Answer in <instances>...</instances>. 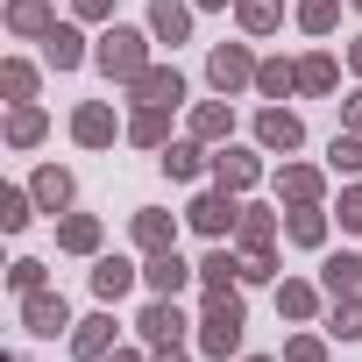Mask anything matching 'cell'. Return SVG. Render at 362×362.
Wrapping results in <instances>:
<instances>
[{
  "label": "cell",
  "mask_w": 362,
  "mask_h": 362,
  "mask_svg": "<svg viewBox=\"0 0 362 362\" xmlns=\"http://www.w3.org/2000/svg\"><path fill=\"white\" fill-rule=\"evenodd\" d=\"M242 327H249L242 291H235V284H228V291H206V313H199V348H206L214 362H228V355L242 348Z\"/></svg>",
  "instance_id": "obj_1"
},
{
  "label": "cell",
  "mask_w": 362,
  "mask_h": 362,
  "mask_svg": "<svg viewBox=\"0 0 362 362\" xmlns=\"http://www.w3.org/2000/svg\"><path fill=\"white\" fill-rule=\"evenodd\" d=\"M93 64H100V71H107L114 86H135V78L149 71V36H142V29H121V22H114V29H107V36L93 43Z\"/></svg>",
  "instance_id": "obj_2"
},
{
  "label": "cell",
  "mask_w": 362,
  "mask_h": 362,
  "mask_svg": "<svg viewBox=\"0 0 362 362\" xmlns=\"http://www.w3.org/2000/svg\"><path fill=\"white\" fill-rule=\"evenodd\" d=\"M185 313H177V298H149L142 305V320H135V334L149 341V348H185Z\"/></svg>",
  "instance_id": "obj_3"
},
{
  "label": "cell",
  "mask_w": 362,
  "mask_h": 362,
  "mask_svg": "<svg viewBox=\"0 0 362 362\" xmlns=\"http://www.w3.org/2000/svg\"><path fill=\"white\" fill-rule=\"evenodd\" d=\"M206 78H214V93H221V100H235L242 86H256V57H249L242 43H221V50L206 57Z\"/></svg>",
  "instance_id": "obj_4"
},
{
  "label": "cell",
  "mask_w": 362,
  "mask_h": 362,
  "mask_svg": "<svg viewBox=\"0 0 362 362\" xmlns=\"http://www.w3.org/2000/svg\"><path fill=\"white\" fill-rule=\"evenodd\" d=\"M185 221H192L206 242H221L228 228H242V206H235V192H221V185H214V192H199V199L185 206Z\"/></svg>",
  "instance_id": "obj_5"
},
{
  "label": "cell",
  "mask_w": 362,
  "mask_h": 362,
  "mask_svg": "<svg viewBox=\"0 0 362 362\" xmlns=\"http://www.w3.org/2000/svg\"><path fill=\"white\" fill-rule=\"evenodd\" d=\"M192 277H199V263H185L177 249H163V256H149V263H142V284H149V298H177Z\"/></svg>",
  "instance_id": "obj_6"
},
{
  "label": "cell",
  "mask_w": 362,
  "mask_h": 362,
  "mask_svg": "<svg viewBox=\"0 0 362 362\" xmlns=\"http://www.w3.org/2000/svg\"><path fill=\"white\" fill-rule=\"evenodd\" d=\"M22 327L50 341L57 327H78V320H71V305H64V291H50V284H43V291H29V298H22Z\"/></svg>",
  "instance_id": "obj_7"
},
{
  "label": "cell",
  "mask_w": 362,
  "mask_h": 362,
  "mask_svg": "<svg viewBox=\"0 0 362 362\" xmlns=\"http://www.w3.org/2000/svg\"><path fill=\"white\" fill-rule=\"evenodd\" d=\"M128 93H135V107H177L185 100V78H177V64H149Z\"/></svg>",
  "instance_id": "obj_8"
},
{
  "label": "cell",
  "mask_w": 362,
  "mask_h": 362,
  "mask_svg": "<svg viewBox=\"0 0 362 362\" xmlns=\"http://www.w3.org/2000/svg\"><path fill=\"white\" fill-rule=\"evenodd\" d=\"M256 142H263V149H284V156H291V149L305 142V121H298L291 107H263V114H256Z\"/></svg>",
  "instance_id": "obj_9"
},
{
  "label": "cell",
  "mask_w": 362,
  "mask_h": 362,
  "mask_svg": "<svg viewBox=\"0 0 362 362\" xmlns=\"http://www.w3.org/2000/svg\"><path fill=\"white\" fill-rule=\"evenodd\" d=\"M71 355H78V362H107V355H114V313L78 320V327H71Z\"/></svg>",
  "instance_id": "obj_10"
},
{
  "label": "cell",
  "mask_w": 362,
  "mask_h": 362,
  "mask_svg": "<svg viewBox=\"0 0 362 362\" xmlns=\"http://www.w3.org/2000/svg\"><path fill=\"white\" fill-rule=\"evenodd\" d=\"M128 228H135V249H142V256H163V249H177V221H170V214H156V206H142Z\"/></svg>",
  "instance_id": "obj_11"
},
{
  "label": "cell",
  "mask_w": 362,
  "mask_h": 362,
  "mask_svg": "<svg viewBox=\"0 0 362 362\" xmlns=\"http://www.w3.org/2000/svg\"><path fill=\"white\" fill-rule=\"evenodd\" d=\"M320 192H327V177H320L313 163H284V170H277V199H291V206H320Z\"/></svg>",
  "instance_id": "obj_12"
},
{
  "label": "cell",
  "mask_w": 362,
  "mask_h": 362,
  "mask_svg": "<svg viewBox=\"0 0 362 362\" xmlns=\"http://www.w3.org/2000/svg\"><path fill=\"white\" fill-rule=\"evenodd\" d=\"M256 177H263V163H256L249 149H221V156H214V185H221V192H249Z\"/></svg>",
  "instance_id": "obj_13"
},
{
  "label": "cell",
  "mask_w": 362,
  "mask_h": 362,
  "mask_svg": "<svg viewBox=\"0 0 362 362\" xmlns=\"http://www.w3.org/2000/svg\"><path fill=\"white\" fill-rule=\"evenodd\" d=\"M149 36L156 43H185L192 36V8L185 0H149Z\"/></svg>",
  "instance_id": "obj_14"
},
{
  "label": "cell",
  "mask_w": 362,
  "mask_h": 362,
  "mask_svg": "<svg viewBox=\"0 0 362 362\" xmlns=\"http://www.w3.org/2000/svg\"><path fill=\"white\" fill-rule=\"evenodd\" d=\"M71 135H78L86 149H107V142H114V107H107V100H86V107L71 114Z\"/></svg>",
  "instance_id": "obj_15"
},
{
  "label": "cell",
  "mask_w": 362,
  "mask_h": 362,
  "mask_svg": "<svg viewBox=\"0 0 362 362\" xmlns=\"http://www.w3.org/2000/svg\"><path fill=\"white\" fill-rule=\"evenodd\" d=\"M320 291H327V298H355V291H362V256H348V249L327 256V263H320Z\"/></svg>",
  "instance_id": "obj_16"
},
{
  "label": "cell",
  "mask_w": 362,
  "mask_h": 362,
  "mask_svg": "<svg viewBox=\"0 0 362 362\" xmlns=\"http://www.w3.org/2000/svg\"><path fill=\"white\" fill-rule=\"evenodd\" d=\"M43 135H50V114H43L36 100H15V114H8V142H15V149H36Z\"/></svg>",
  "instance_id": "obj_17"
},
{
  "label": "cell",
  "mask_w": 362,
  "mask_h": 362,
  "mask_svg": "<svg viewBox=\"0 0 362 362\" xmlns=\"http://www.w3.org/2000/svg\"><path fill=\"white\" fill-rule=\"evenodd\" d=\"M128 142L135 149H163L170 142V107H135L128 114Z\"/></svg>",
  "instance_id": "obj_18"
},
{
  "label": "cell",
  "mask_w": 362,
  "mask_h": 362,
  "mask_svg": "<svg viewBox=\"0 0 362 362\" xmlns=\"http://www.w3.org/2000/svg\"><path fill=\"white\" fill-rule=\"evenodd\" d=\"M57 249L64 256H100V221L93 214H64L57 221Z\"/></svg>",
  "instance_id": "obj_19"
},
{
  "label": "cell",
  "mask_w": 362,
  "mask_h": 362,
  "mask_svg": "<svg viewBox=\"0 0 362 362\" xmlns=\"http://www.w3.org/2000/svg\"><path fill=\"white\" fill-rule=\"evenodd\" d=\"M135 277H142V270H135L128 256H100V263H93V291H100V305H114Z\"/></svg>",
  "instance_id": "obj_20"
},
{
  "label": "cell",
  "mask_w": 362,
  "mask_h": 362,
  "mask_svg": "<svg viewBox=\"0 0 362 362\" xmlns=\"http://www.w3.org/2000/svg\"><path fill=\"white\" fill-rule=\"evenodd\" d=\"M206 163H214V156H206V142H199V135H185V142H163V170L177 177V185H185V177H199Z\"/></svg>",
  "instance_id": "obj_21"
},
{
  "label": "cell",
  "mask_w": 362,
  "mask_h": 362,
  "mask_svg": "<svg viewBox=\"0 0 362 362\" xmlns=\"http://www.w3.org/2000/svg\"><path fill=\"white\" fill-rule=\"evenodd\" d=\"M29 192H36V206H43V214H64V206H71V170L43 163V170L29 177Z\"/></svg>",
  "instance_id": "obj_22"
},
{
  "label": "cell",
  "mask_w": 362,
  "mask_h": 362,
  "mask_svg": "<svg viewBox=\"0 0 362 362\" xmlns=\"http://www.w3.org/2000/svg\"><path fill=\"white\" fill-rule=\"evenodd\" d=\"M8 29H15V36H36V43H43V36L57 29V15H50V0H8Z\"/></svg>",
  "instance_id": "obj_23"
},
{
  "label": "cell",
  "mask_w": 362,
  "mask_h": 362,
  "mask_svg": "<svg viewBox=\"0 0 362 362\" xmlns=\"http://www.w3.org/2000/svg\"><path fill=\"white\" fill-rule=\"evenodd\" d=\"M43 57H50L57 71H78V64H86V36H78L71 22H57V29L43 36Z\"/></svg>",
  "instance_id": "obj_24"
},
{
  "label": "cell",
  "mask_w": 362,
  "mask_h": 362,
  "mask_svg": "<svg viewBox=\"0 0 362 362\" xmlns=\"http://www.w3.org/2000/svg\"><path fill=\"white\" fill-rule=\"evenodd\" d=\"M277 313L305 327V320L320 313V284H305V277H284V284H277Z\"/></svg>",
  "instance_id": "obj_25"
},
{
  "label": "cell",
  "mask_w": 362,
  "mask_h": 362,
  "mask_svg": "<svg viewBox=\"0 0 362 362\" xmlns=\"http://www.w3.org/2000/svg\"><path fill=\"white\" fill-rule=\"evenodd\" d=\"M235 242H242V256L270 249V242H277V214H263V206H242V228H235Z\"/></svg>",
  "instance_id": "obj_26"
},
{
  "label": "cell",
  "mask_w": 362,
  "mask_h": 362,
  "mask_svg": "<svg viewBox=\"0 0 362 362\" xmlns=\"http://www.w3.org/2000/svg\"><path fill=\"white\" fill-rule=\"evenodd\" d=\"M256 93H263V100H284V93H298V64H284V57H263V64H256Z\"/></svg>",
  "instance_id": "obj_27"
},
{
  "label": "cell",
  "mask_w": 362,
  "mask_h": 362,
  "mask_svg": "<svg viewBox=\"0 0 362 362\" xmlns=\"http://www.w3.org/2000/svg\"><path fill=\"white\" fill-rule=\"evenodd\" d=\"M228 128H235L228 100H199V107H192V135H199V142H228Z\"/></svg>",
  "instance_id": "obj_28"
},
{
  "label": "cell",
  "mask_w": 362,
  "mask_h": 362,
  "mask_svg": "<svg viewBox=\"0 0 362 362\" xmlns=\"http://www.w3.org/2000/svg\"><path fill=\"white\" fill-rule=\"evenodd\" d=\"M284 235H291L298 249H320V242H327V214H320V206H291V214H284Z\"/></svg>",
  "instance_id": "obj_29"
},
{
  "label": "cell",
  "mask_w": 362,
  "mask_h": 362,
  "mask_svg": "<svg viewBox=\"0 0 362 362\" xmlns=\"http://www.w3.org/2000/svg\"><path fill=\"white\" fill-rule=\"evenodd\" d=\"M199 284H206V291H228V284H242V256H228V249H206V256H199Z\"/></svg>",
  "instance_id": "obj_30"
},
{
  "label": "cell",
  "mask_w": 362,
  "mask_h": 362,
  "mask_svg": "<svg viewBox=\"0 0 362 362\" xmlns=\"http://www.w3.org/2000/svg\"><path fill=\"white\" fill-rule=\"evenodd\" d=\"M235 15H242L249 36H270V29L284 22V0H235Z\"/></svg>",
  "instance_id": "obj_31"
},
{
  "label": "cell",
  "mask_w": 362,
  "mask_h": 362,
  "mask_svg": "<svg viewBox=\"0 0 362 362\" xmlns=\"http://www.w3.org/2000/svg\"><path fill=\"white\" fill-rule=\"evenodd\" d=\"M334 78H341V71H334V57H327V50L298 57V93H334Z\"/></svg>",
  "instance_id": "obj_32"
},
{
  "label": "cell",
  "mask_w": 362,
  "mask_h": 362,
  "mask_svg": "<svg viewBox=\"0 0 362 362\" xmlns=\"http://www.w3.org/2000/svg\"><path fill=\"white\" fill-rule=\"evenodd\" d=\"M29 214H36V192H22V185L0 192V228H8V235H22V228H29Z\"/></svg>",
  "instance_id": "obj_33"
},
{
  "label": "cell",
  "mask_w": 362,
  "mask_h": 362,
  "mask_svg": "<svg viewBox=\"0 0 362 362\" xmlns=\"http://www.w3.org/2000/svg\"><path fill=\"white\" fill-rule=\"evenodd\" d=\"M334 22H341V0H298V29L305 36H327Z\"/></svg>",
  "instance_id": "obj_34"
},
{
  "label": "cell",
  "mask_w": 362,
  "mask_h": 362,
  "mask_svg": "<svg viewBox=\"0 0 362 362\" xmlns=\"http://www.w3.org/2000/svg\"><path fill=\"white\" fill-rule=\"evenodd\" d=\"M0 93H8V100H36V64L8 57V64H0Z\"/></svg>",
  "instance_id": "obj_35"
},
{
  "label": "cell",
  "mask_w": 362,
  "mask_h": 362,
  "mask_svg": "<svg viewBox=\"0 0 362 362\" xmlns=\"http://www.w3.org/2000/svg\"><path fill=\"white\" fill-rule=\"evenodd\" d=\"M341 341H362V291L355 298H334V320H327Z\"/></svg>",
  "instance_id": "obj_36"
},
{
  "label": "cell",
  "mask_w": 362,
  "mask_h": 362,
  "mask_svg": "<svg viewBox=\"0 0 362 362\" xmlns=\"http://www.w3.org/2000/svg\"><path fill=\"white\" fill-rule=\"evenodd\" d=\"M8 284H15L22 298H29V291H43V284H50V270H43L36 256H22V263H8Z\"/></svg>",
  "instance_id": "obj_37"
},
{
  "label": "cell",
  "mask_w": 362,
  "mask_h": 362,
  "mask_svg": "<svg viewBox=\"0 0 362 362\" xmlns=\"http://www.w3.org/2000/svg\"><path fill=\"white\" fill-rule=\"evenodd\" d=\"M327 156H334V170H348V177H362V135H348V128H341Z\"/></svg>",
  "instance_id": "obj_38"
},
{
  "label": "cell",
  "mask_w": 362,
  "mask_h": 362,
  "mask_svg": "<svg viewBox=\"0 0 362 362\" xmlns=\"http://www.w3.org/2000/svg\"><path fill=\"white\" fill-rule=\"evenodd\" d=\"M284 362H327V341L320 334H291L284 341Z\"/></svg>",
  "instance_id": "obj_39"
},
{
  "label": "cell",
  "mask_w": 362,
  "mask_h": 362,
  "mask_svg": "<svg viewBox=\"0 0 362 362\" xmlns=\"http://www.w3.org/2000/svg\"><path fill=\"white\" fill-rule=\"evenodd\" d=\"M270 277H277V256H270V249L242 256V284H270Z\"/></svg>",
  "instance_id": "obj_40"
},
{
  "label": "cell",
  "mask_w": 362,
  "mask_h": 362,
  "mask_svg": "<svg viewBox=\"0 0 362 362\" xmlns=\"http://www.w3.org/2000/svg\"><path fill=\"white\" fill-rule=\"evenodd\" d=\"M341 228H348V235H362V185H348V192H341Z\"/></svg>",
  "instance_id": "obj_41"
},
{
  "label": "cell",
  "mask_w": 362,
  "mask_h": 362,
  "mask_svg": "<svg viewBox=\"0 0 362 362\" xmlns=\"http://www.w3.org/2000/svg\"><path fill=\"white\" fill-rule=\"evenodd\" d=\"M71 15H78V22H107V15H114V0H71Z\"/></svg>",
  "instance_id": "obj_42"
},
{
  "label": "cell",
  "mask_w": 362,
  "mask_h": 362,
  "mask_svg": "<svg viewBox=\"0 0 362 362\" xmlns=\"http://www.w3.org/2000/svg\"><path fill=\"white\" fill-rule=\"evenodd\" d=\"M341 128H348V135H362V93H355V100L341 107Z\"/></svg>",
  "instance_id": "obj_43"
},
{
  "label": "cell",
  "mask_w": 362,
  "mask_h": 362,
  "mask_svg": "<svg viewBox=\"0 0 362 362\" xmlns=\"http://www.w3.org/2000/svg\"><path fill=\"white\" fill-rule=\"evenodd\" d=\"M348 71H355V78H362V36H355V43H348Z\"/></svg>",
  "instance_id": "obj_44"
},
{
  "label": "cell",
  "mask_w": 362,
  "mask_h": 362,
  "mask_svg": "<svg viewBox=\"0 0 362 362\" xmlns=\"http://www.w3.org/2000/svg\"><path fill=\"white\" fill-rule=\"evenodd\" d=\"M149 362H185V348H156V355H149Z\"/></svg>",
  "instance_id": "obj_45"
},
{
  "label": "cell",
  "mask_w": 362,
  "mask_h": 362,
  "mask_svg": "<svg viewBox=\"0 0 362 362\" xmlns=\"http://www.w3.org/2000/svg\"><path fill=\"white\" fill-rule=\"evenodd\" d=\"M107 362H142V355H135V348H114V355H107Z\"/></svg>",
  "instance_id": "obj_46"
},
{
  "label": "cell",
  "mask_w": 362,
  "mask_h": 362,
  "mask_svg": "<svg viewBox=\"0 0 362 362\" xmlns=\"http://www.w3.org/2000/svg\"><path fill=\"white\" fill-rule=\"evenodd\" d=\"M192 8H228V0H192Z\"/></svg>",
  "instance_id": "obj_47"
},
{
  "label": "cell",
  "mask_w": 362,
  "mask_h": 362,
  "mask_svg": "<svg viewBox=\"0 0 362 362\" xmlns=\"http://www.w3.org/2000/svg\"><path fill=\"white\" fill-rule=\"evenodd\" d=\"M348 8H362V0H348Z\"/></svg>",
  "instance_id": "obj_48"
},
{
  "label": "cell",
  "mask_w": 362,
  "mask_h": 362,
  "mask_svg": "<svg viewBox=\"0 0 362 362\" xmlns=\"http://www.w3.org/2000/svg\"><path fill=\"white\" fill-rule=\"evenodd\" d=\"M249 362H263V355H249Z\"/></svg>",
  "instance_id": "obj_49"
}]
</instances>
